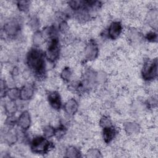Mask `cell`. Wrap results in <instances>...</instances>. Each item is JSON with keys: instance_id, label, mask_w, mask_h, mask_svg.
Listing matches in <instances>:
<instances>
[{"instance_id": "obj_24", "label": "cell", "mask_w": 158, "mask_h": 158, "mask_svg": "<svg viewBox=\"0 0 158 158\" xmlns=\"http://www.w3.org/2000/svg\"><path fill=\"white\" fill-rule=\"evenodd\" d=\"M17 6L20 11L27 12L30 6V2L28 1H19L17 2Z\"/></svg>"}, {"instance_id": "obj_12", "label": "cell", "mask_w": 158, "mask_h": 158, "mask_svg": "<svg viewBox=\"0 0 158 158\" xmlns=\"http://www.w3.org/2000/svg\"><path fill=\"white\" fill-rule=\"evenodd\" d=\"M78 102L74 98H71L67 100L64 106V112L69 116H72L75 114L78 110Z\"/></svg>"}, {"instance_id": "obj_29", "label": "cell", "mask_w": 158, "mask_h": 158, "mask_svg": "<svg viewBox=\"0 0 158 158\" xmlns=\"http://www.w3.org/2000/svg\"><path fill=\"white\" fill-rule=\"evenodd\" d=\"M59 30L63 34L66 33L69 31V26L65 20H62L59 24Z\"/></svg>"}, {"instance_id": "obj_7", "label": "cell", "mask_w": 158, "mask_h": 158, "mask_svg": "<svg viewBox=\"0 0 158 158\" xmlns=\"http://www.w3.org/2000/svg\"><path fill=\"white\" fill-rule=\"evenodd\" d=\"M96 73L92 69H88L83 75L81 85L83 88L91 89L97 84Z\"/></svg>"}, {"instance_id": "obj_25", "label": "cell", "mask_w": 158, "mask_h": 158, "mask_svg": "<svg viewBox=\"0 0 158 158\" xmlns=\"http://www.w3.org/2000/svg\"><path fill=\"white\" fill-rule=\"evenodd\" d=\"M99 125L102 128L109 127L112 126V122L111 119L106 115H103L99 120Z\"/></svg>"}, {"instance_id": "obj_15", "label": "cell", "mask_w": 158, "mask_h": 158, "mask_svg": "<svg viewBox=\"0 0 158 158\" xmlns=\"http://www.w3.org/2000/svg\"><path fill=\"white\" fill-rule=\"evenodd\" d=\"M2 136L4 141L9 145L15 144L19 138L18 134L12 130H8L6 131Z\"/></svg>"}, {"instance_id": "obj_5", "label": "cell", "mask_w": 158, "mask_h": 158, "mask_svg": "<svg viewBox=\"0 0 158 158\" xmlns=\"http://www.w3.org/2000/svg\"><path fill=\"white\" fill-rule=\"evenodd\" d=\"M21 29L20 21L17 18H12L5 23L3 27L4 34L10 38L17 36Z\"/></svg>"}, {"instance_id": "obj_2", "label": "cell", "mask_w": 158, "mask_h": 158, "mask_svg": "<svg viewBox=\"0 0 158 158\" xmlns=\"http://www.w3.org/2000/svg\"><path fill=\"white\" fill-rule=\"evenodd\" d=\"M53 145L44 136H38L33 138L30 143V148L32 152L36 154L47 153Z\"/></svg>"}, {"instance_id": "obj_31", "label": "cell", "mask_w": 158, "mask_h": 158, "mask_svg": "<svg viewBox=\"0 0 158 158\" xmlns=\"http://www.w3.org/2000/svg\"><path fill=\"white\" fill-rule=\"evenodd\" d=\"M30 25L32 28L36 29L39 27L38 19L35 17H33L32 18H31L30 20Z\"/></svg>"}, {"instance_id": "obj_9", "label": "cell", "mask_w": 158, "mask_h": 158, "mask_svg": "<svg viewBox=\"0 0 158 158\" xmlns=\"http://www.w3.org/2000/svg\"><path fill=\"white\" fill-rule=\"evenodd\" d=\"M17 123L22 130H26L30 128L31 123V119L28 111L24 110L20 114L17 119Z\"/></svg>"}, {"instance_id": "obj_18", "label": "cell", "mask_w": 158, "mask_h": 158, "mask_svg": "<svg viewBox=\"0 0 158 158\" xmlns=\"http://www.w3.org/2000/svg\"><path fill=\"white\" fill-rule=\"evenodd\" d=\"M128 36V39L133 43H138L142 40V36L141 33L136 29L130 30Z\"/></svg>"}, {"instance_id": "obj_3", "label": "cell", "mask_w": 158, "mask_h": 158, "mask_svg": "<svg viewBox=\"0 0 158 158\" xmlns=\"http://www.w3.org/2000/svg\"><path fill=\"white\" fill-rule=\"evenodd\" d=\"M60 52V46L58 38L49 40L48 46L44 53L46 59L51 62H54L59 57Z\"/></svg>"}, {"instance_id": "obj_4", "label": "cell", "mask_w": 158, "mask_h": 158, "mask_svg": "<svg viewBox=\"0 0 158 158\" xmlns=\"http://www.w3.org/2000/svg\"><path fill=\"white\" fill-rule=\"evenodd\" d=\"M143 78L148 81L154 80L157 75V61L156 59L146 62L142 69Z\"/></svg>"}, {"instance_id": "obj_16", "label": "cell", "mask_w": 158, "mask_h": 158, "mask_svg": "<svg viewBox=\"0 0 158 158\" xmlns=\"http://www.w3.org/2000/svg\"><path fill=\"white\" fill-rule=\"evenodd\" d=\"M157 10L156 9H151L148 12L146 15V20L148 24L156 28L157 25Z\"/></svg>"}, {"instance_id": "obj_10", "label": "cell", "mask_w": 158, "mask_h": 158, "mask_svg": "<svg viewBox=\"0 0 158 158\" xmlns=\"http://www.w3.org/2000/svg\"><path fill=\"white\" fill-rule=\"evenodd\" d=\"M48 101L51 107L55 110H59L62 106V100L57 91H51L48 94Z\"/></svg>"}, {"instance_id": "obj_19", "label": "cell", "mask_w": 158, "mask_h": 158, "mask_svg": "<svg viewBox=\"0 0 158 158\" xmlns=\"http://www.w3.org/2000/svg\"><path fill=\"white\" fill-rule=\"evenodd\" d=\"M81 156L80 151L75 146H69L65 151V157L70 158H77Z\"/></svg>"}, {"instance_id": "obj_23", "label": "cell", "mask_w": 158, "mask_h": 158, "mask_svg": "<svg viewBox=\"0 0 158 158\" xmlns=\"http://www.w3.org/2000/svg\"><path fill=\"white\" fill-rule=\"evenodd\" d=\"M56 128L51 125H46L43 128V133L44 137L49 138L54 136Z\"/></svg>"}, {"instance_id": "obj_13", "label": "cell", "mask_w": 158, "mask_h": 158, "mask_svg": "<svg viewBox=\"0 0 158 158\" xmlns=\"http://www.w3.org/2000/svg\"><path fill=\"white\" fill-rule=\"evenodd\" d=\"M117 131L112 125L109 127L102 128V138L106 143H110L116 137Z\"/></svg>"}, {"instance_id": "obj_8", "label": "cell", "mask_w": 158, "mask_h": 158, "mask_svg": "<svg viewBox=\"0 0 158 158\" xmlns=\"http://www.w3.org/2000/svg\"><path fill=\"white\" fill-rule=\"evenodd\" d=\"M123 31V26L120 22L114 21L111 22L108 27L107 35L109 38L114 40H117Z\"/></svg>"}, {"instance_id": "obj_28", "label": "cell", "mask_w": 158, "mask_h": 158, "mask_svg": "<svg viewBox=\"0 0 158 158\" xmlns=\"http://www.w3.org/2000/svg\"><path fill=\"white\" fill-rule=\"evenodd\" d=\"M96 79L98 83H103L107 80V75L105 72L101 71L96 73Z\"/></svg>"}, {"instance_id": "obj_20", "label": "cell", "mask_w": 158, "mask_h": 158, "mask_svg": "<svg viewBox=\"0 0 158 158\" xmlns=\"http://www.w3.org/2000/svg\"><path fill=\"white\" fill-rule=\"evenodd\" d=\"M6 96L8 99L15 101L17 99L20 98V89L16 87L9 88L7 89Z\"/></svg>"}, {"instance_id": "obj_14", "label": "cell", "mask_w": 158, "mask_h": 158, "mask_svg": "<svg viewBox=\"0 0 158 158\" xmlns=\"http://www.w3.org/2000/svg\"><path fill=\"white\" fill-rule=\"evenodd\" d=\"M123 129L128 135H135L139 133L140 126L135 122H127L123 124Z\"/></svg>"}, {"instance_id": "obj_26", "label": "cell", "mask_w": 158, "mask_h": 158, "mask_svg": "<svg viewBox=\"0 0 158 158\" xmlns=\"http://www.w3.org/2000/svg\"><path fill=\"white\" fill-rule=\"evenodd\" d=\"M102 156L101 151L96 148H91L86 152V157L91 158L101 157Z\"/></svg>"}, {"instance_id": "obj_30", "label": "cell", "mask_w": 158, "mask_h": 158, "mask_svg": "<svg viewBox=\"0 0 158 158\" xmlns=\"http://www.w3.org/2000/svg\"><path fill=\"white\" fill-rule=\"evenodd\" d=\"M146 38L148 41H150V42L157 41V33L154 31H150L148 33H147L146 36Z\"/></svg>"}, {"instance_id": "obj_27", "label": "cell", "mask_w": 158, "mask_h": 158, "mask_svg": "<svg viewBox=\"0 0 158 158\" xmlns=\"http://www.w3.org/2000/svg\"><path fill=\"white\" fill-rule=\"evenodd\" d=\"M65 131H66V129H65V126L62 125H60V126H59L58 128H56L54 136H56L57 138H60L65 135Z\"/></svg>"}, {"instance_id": "obj_22", "label": "cell", "mask_w": 158, "mask_h": 158, "mask_svg": "<svg viewBox=\"0 0 158 158\" xmlns=\"http://www.w3.org/2000/svg\"><path fill=\"white\" fill-rule=\"evenodd\" d=\"M60 75V78L63 80H64L65 81H68L72 78V72L69 67H66L62 69Z\"/></svg>"}, {"instance_id": "obj_21", "label": "cell", "mask_w": 158, "mask_h": 158, "mask_svg": "<svg viewBox=\"0 0 158 158\" xmlns=\"http://www.w3.org/2000/svg\"><path fill=\"white\" fill-rule=\"evenodd\" d=\"M44 41V38L42 32L36 31L33 36V42L35 46H40Z\"/></svg>"}, {"instance_id": "obj_17", "label": "cell", "mask_w": 158, "mask_h": 158, "mask_svg": "<svg viewBox=\"0 0 158 158\" xmlns=\"http://www.w3.org/2000/svg\"><path fill=\"white\" fill-rule=\"evenodd\" d=\"M4 107L5 112L8 114L9 115H13L17 110V105L15 103V101L9 99L5 101Z\"/></svg>"}, {"instance_id": "obj_1", "label": "cell", "mask_w": 158, "mask_h": 158, "mask_svg": "<svg viewBox=\"0 0 158 158\" xmlns=\"http://www.w3.org/2000/svg\"><path fill=\"white\" fill-rule=\"evenodd\" d=\"M45 58L43 52L36 48L30 49L27 54V64L33 73L38 77H41L45 73Z\"/></svg>"}, {"instance_id": "obj_11", "label": "cell", "mask_w": 158, "mask_h": 158, "mask_svg": "<svg viewBox=\"0 0 158 158\" xmlns=\"http://www.w3.org/2000/svg\"><path fill=\"white\" fill-rule=\"evenodd\" d=\"M34 92V86L30 83H27L20 89L19 99L24 101L30 100L33 96Z\"/></svg>"}, {"instance_id": "obj_6", "label": "cell", "mask_w": 158, "mask_h": 158, "mask_svg": "<svg viewBox=\"0 0 158 158\" xmlns=\"http://www.w3.org/2000/svg\"><path fill=\"white\" fill-rule=\"evenodd\" d=\"M99 48L96 43L90 40L84 49V58L88 61L94 60L98 56Z\"/></svg>"}]
</instances>
